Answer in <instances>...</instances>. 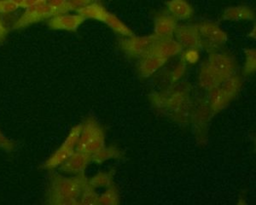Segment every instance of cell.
<instances>
[{
  "instance_id": "cell-1",
  "label": "cell",
  "mask_w": 256,
  "mask_h": 205,
  "mask_svg": "<svg viewBox=\"0 0 256 205\" xmlns=\"http://www.w3.org/2000/svg\"><path fill=\"white\" fill-rule=\"evenodd\" d=\"M84 173L74 177H64L58 174L50 176L46 202L52 205L80 204V198L88 184Z\"/></svg>"
},
{
  "instance_id": "cell-2",
  "label": "cell",
  "mask_w": 256,
  "mask_h": 205,
  "mask_svg": "<svg viewBox=\"0 0 256 205\" xmlns=\"http://www.w3.org/2000/svg\"><path fill=\"white\" fill-rule=\"evenodd\" d=\"M105 147V134L102 126L94 118L82 123V132L76 144V152L94 155Z\"/></svg>"
},
{
  "instance_id": "cell-3",
  "label": "cell",
  "mask_w": 256,
  "mask_h": 205,
  "mask_svg": "<svg viewBox=\"0 0 256 205\" xmlns=\"http://www.w3.org/2000/svg\"><path fill=\"white\" fill-rule=\"evenodd\" d=\"M241 86V77L233 74L222 82L218 88L211 91L212 95L210 104L214 113L222 112L228 104H230L238 94Z\"/></svg>"
},
{
  "instance_id": "cell-4",
  "label": "cell",
  "mask_w": 256,
  "mask_h": 205,
  "mask_svg": "<svg viewBox=\"0 0 256 205\" xmlns=\"http://www.w3.org/2000/svg\"><path fill=\"white\" fill-rule=\"evenodd\" d=\"M158 38L156 36H142V37H126L120 40V47L131 58L142 59L152 54L154 44Z\"/></svg>"
},
{
  "instance_id": "cell-5",
  "label": "cell",
  "mask_w": 256,
  "mask_h": 205,
  "mask_svg": "<svg viewBox=\"0 0 256 205\" xmlns=\"http://www.w3.org/2000/svg\"><path fill=\"white\" fill-rule=\"evenodd\" d=\"M82 128V123L74 126L60 148L56 150V152L41 166L43 170H54L73 155L76 152V144L79 140Z\"/></svg>"
},
{
  "instance_id": "cell-6",
  "label": "cell",
  "mask_w": 256,
  "mask_h": 205,
  "mask_svg": "<svg viewBox=\"0 0 256 205\" xmlns=\"http://www.w3.org/2000/svg\"><path fill=\"white\" fill-rule=\"evenodd\" d=\"M52 12L47 4V0H40L34 6L26 8L24 15L22 16L14 24V30H20L30 26L40 20L52 18Z\"/></svg>"
},
{
  "instance_id": "cell-7",
  "label": "cell",
  "mask_w": 256,
  "mask_h": 205,
  "mask_svg": "<svg viewBox=\"0 0 256 205\" xmlns=\"http://www.w3.org/2000/svg\"><path fill=\"white\" fill-rule=\"evenodd\" d=\"M206 64L222 82L233 76L236 70L235 60L224 53H212Z\"/></svg>"
},
{
  "instance_id": "cell-8",
  "label": "cell",
  "mask_w": 256,
  "mask_h": 205,
  "mask_svg": "<svg viewBox=\"0 0 256 205\" xmlns=\"http://www.w3.org/2000/svg\"><path fill=\"white\" fill-rule=\"evenodd\" d=\"M174 36L183 49H198L202 46V38L198 25L178 26Z\"/></svg>"
},
{
  "instance_id": "cell-9",
  "label": "cell",
  "mask_w": 256,
  "mask_h": 205,
  "mask_svg": "<svg viewBox=\"0 0 256 205\" xmlns=\"http://www.w3.org/2000/svg\"><path fill=\"white\" fill-rule=\"evenodd\" d=\"M198 26L202 41H205L208 46H220L226 43L228 40L226 32L214 22H206L199 24Z\"/></svg>"
},
{
  "instance_id": "cell-10",
  "label": "cell",
  "mask_w": 256,
  "mask_h": 205,
  "mask_svg": "<svg viewBox=\"0 0 256 205\" xmlns=\"http://www.w3.org/2000/svg\"><path fill=\"white\" fill-rule=\"evenodd\" d=\"M177 20L166 12L156 16L154 18V36L160 40L172 38L178 26Z\"/></svg>"
},
{
  "instance_id": "cell-11",
  "label": "cell",
  "mask_w": 256,
  "mask_h": 205,
  "mask_svg": "<svg viewBox=\"0 0 256 205\" xmlns=\"http://www.w3.org/2000/svg\"><path fill=\"white\" fill-rule=\"evenodd\" d=\"M90 162L92 155L76 150L73 155L59 166V170L64 173L82 174Z\"/></svg>"
},
{
  "instance_id": "cell-12",
  "label": "cell",
  "mask_w": 256,
  "mask_h": 205,
  "mask_svg": "<svg viewBox=\"0 0 256 205\" xmlns=\"http://www.w3.org/2000/svg\"><path fill=\"white\" fill-rule=\"evenodd\" d=\"M84 20V18L79 14L55 16L48 20V26L52 30L76 31Z\"/></svg>"
},
{
  "instance_id": "cell-13",
  "label": "cell",
  "mask_w": 256,
  "mask_h": 205,
  "mask_svg": "<svg viewBox=\"0 0 256 205\" xmlns=\"http://www.w3.org/2000/svg\"><path fill=\"white\" fill-rule=\"evenodd\" d=\"M183 48L174 38H158L154 43L152 53L156 56H160L162 58L168 60L171 58L176 56L182 52Z\"/></svg>"
},
{
  "instance_id": "cell-14",
  "label": "cell",
  "mask_w": 256,
  "mask_h": 205,
  "mask_svg": "<svg viewBox=\"0 0 256 205\" xmlns=\"http://www.w3.org/2000/svg\"><path fill=\"white\" fill-rule=\"evenodd\" d=\"M166 59L162 58L160 56H156L153 53L141 59L138 71L140 76L144 78H148L159 70L163 65L166 64Z\"/></svg>"
},
{
  "instance_id": "cell-15",
  "label": "cell",
  "mask_w": 256,
  "mask_h": 205,
  "mask_svg": "<svg viewBox=\"0 0 256 205\" xmlns=\"http://www.w3.org/2000/svg\"><path fill=\"white\" fill-rule=\"evenodd\" d=\"M166 6L176 20H188L194 15V10L186 0H169Z\"/></svg>"
},
{
  "instance_id": "cell-16",
  "label": "cell",
  "mask_w": 256,
  "mask_h": 205,
  "mask_svg": "<svg viewBox=\"0 0 256 205\" xmlns=\"http://www.w3.org/2000/svg\"><path fill=\"white\" fill-rule=\"evenodd\" d=\"M254 19V12L246 6H234L227 8L223 14V20L230 22H242Z\"/></svg>"
},
{
  "instance_id": "cell-17",
  "label": "cell",
  "mask_w": 256,
  "mask_h": 205,
  "mask_svg": "<svg viewBox=\"0 0 256 205\" xmlns=\"http://www.w3.org/2000/svg\"><path fill=\"white\" fill-rule=\"evenodd\" d=\"M101 22H104L106 25H108L111 30L117 32L120 36H123V37L134 36V32L124 22L120 20L119 18L110 12H106Z\"/></svg>"
},
{
  "instance_id": "cell-18",
  "label": "cell",
  "mask_w": 256,
  "mask_h": 205,
  "mask_svg": "<svg viewBox=\"0 0 256 205\" xmlns=\"http://www.w3.org/2000/svg\"><path fill=\"white\" fill-rule=\"evenodd\" d=\"M199 82H200V85L202 88L210 92L212 91L216 88H218V86L223 82L216 76V74L212 72V70L208 66L206 62L202 67L201 71H200Z\"/></svg>"
},
{
  "instance_id": "cell-19",
  "label": "cell",
  "mask_w": 256,
  "mask_h": 205,
  "mask_svg": "<svg viewBox=\"0 0 256 205\" xmlns=\"http://www.w3.org/2000/svg\"><path fill=\"white\" fill-rule=\"evenodd\" d=\"M106 10L104 7L99 3L98 1H95L94 3L90 4L89 6H86L82 9L77 10V13L82 16V18L86 19H94V20H102L104 16L106 13Z\"/></svg>"
},
{
  "instance_id": "cell-20",
  "label": "cell",
  "mask_w": 256,
  "mask_h": 205,
  "mask_svg": "<svg viewBox=\"0 0 256 205\" xmlns=\"http://www.w3.org/2000/svg\"><path fill=\"white\" fill-rule=\"evenodd\" d=\"M124 154L118 147L105 146L101 150H99L98 152L92 155V162L102 164L110 159L122 158Z\"/></svg>"
},
{
  "instance_id": "cell-21",
  "label": "cell",
  "mask_w": 256,
  "mask_h": 205,
  "mask_svg": "<svg viewBox=\"0 0 256 205\" xmlns=\"http://www.w3.org/2000/svg\"><path fill=\"white\" fill-rule=\"evenodd\" d=\"M114 174L113 170L110 172H100L92 178L88 180V184L94 189L96 188H107L113 184Z\"/></svg>"
},
{
  "instance_id": "cell-22",
  "label": "cell",
  "mask_w": 256,
  "mask_h": 205,
  "mask_svg": "<svg viewBox=\"0 0 256 205\" xmlns=\"http://www.w3.org/2000/svg\"><path fill=\"white\" fill-rule=\"evenodd\" d=\"M120 195L114 184H112L106 190L104 194L99 195L98 205H116L120 204Z\"/></svg>"
},
{
  "instance_id": "cell-23",
  "label": "cell",
  "mask_w": 256,
  "mask_h": 205,
  "mask_svg": "<svg viewBox=\"0 0 256 205\" xmlns=\"http://www.w3.org/2000/svg\"><path fill=\"white\" fill-rule=\"evenodd\" d=\"M98 194L96 192V189L86 184L80 198V204L98 205Z\"/></svg>"
},
{
  "instance_id": "cell-24",
  "label": "cell",
  "mask_w": 256,
  "mask_h": 205,
  "mask_svg": "<svg viewBox=\"0 0 256 205\" xmlns=\"http://www.w3.org/2000/svg\"><path fill=\"white\" fill-rule=\"evenodd\" d=\"M244 68V73L246 76H250L254 73L256 70V49H247L245 50Z\"/></svg>"
},
{
  "instance_id": "cell-25",
  "label": "cell",
  "mask_w": 256,
  "mask_h": 205,
  "mask_svg": "<svg viewBox=\"0 0 256 205\" xmlns=\"http://www.w3.org/2000/svg\"><path fill=\"white\" fill-rule=\"evenodd\" d=\"M47 4L52 16L68 12L67 0H47Z\"/></svg>"
},
{
  "instance_id": "cell-26",
  "label": "cell",
  "mask_w": 256,
  "mask_h": 205,
  "mask_svg": "<svg viewBox=\"0 0 256 205\" xmlns=\"http://www.w3.org/2000/svg\"><path fill=\"white\" fill-rule=\"evenodd\" d=\"M95 1L96 0H67L68 12H71V10L77 12L80 9H82L86 6L94 3Z\"/></svg>"
},
{
  "instance_id": "cell-27",
  "label": "cell",
  "mask_w": 256,
  "mask_h": 205,
  "mask_svg": "<svg viewBox=\"0 0 256 205\" xmlns=\"http://www.w3.org/2000/svg\"><path fill=\"white\" fill-rule=\"evenodd\" d=\"M182 60L186 64H194L199 60V52L198 49H187L186 52L184 53Z\"/></svg>"
},
{
  "instance_id": "cell-28",
  "label": "cell",
  "mask_w": 256,
  "mask_h": 205,
  "mask_svg": "<svg viewBox=\"0 0 256 205\" xmlns=\"http://www.w3.org/2000/svg\"><path fill=\"white\" fill-rule=\"evenodd\" d=\"M18 8L19 6L12 0H0V13L2 14L15 12Z\"/></svg>"
},
{
  "instance_id": "cell-29",
  "label": "cell",
  "mask_w": 256,
  "mask_h": 205,
  "mask_svg": "<svg viewBox=\"0 0 256 205\" xmlns=\"http://www.w3.org/2000/svg\"><path fill=\"white\" fill-rule=\"evenodd\" d=\"M15 142L6 138L0 130V148L6 150V152H12L13 150H15Z\"/></svg>"
},
{
  "instance_id": "cell-30",
  "label": "cell",
  "mask_w": 256,
  "mask_h": 205,
  "mask_svg": "<svg viewBox=\"0 0 256 205\" xmlns=\"http://www.w3.org/2000/svg\"><path fill=\"white\" fill-rule=\"evenodd\" d=\"M186 64L182 60L180 64L175 68L172 73V82H175L180 79L183 76L184 73L186 72Z\"/></svg>"
},
{
  "instance_id": "cell-31",
  "label": "cell",
  "mask_w": 256,
  "mask_h": 205,
  "mask_svg": "<svg viewBox=\"0 0 256 205\" xmlns=\"http://www.w3.org/2000/svg\"><path fill=\"white\" fill-rule=\"evenodd\" d=\"M7 34V30L6 26L4 25L3 22L0 20V41L2 40Z\"/></svg>"
},
{
  "instance_id": "cell-32",
  "label": "cell",
  "mask_w": 256,
  "mask_h": 205,
  "mask_svg": "<svg viewBox=\"0 0 256 205\" xmlns=\"http://www.w3.org/2000/svg\"><path fill=\"white\" fill-rule=\"evenodd\" d=\"M38 1H40V0H25L24 6H22V8L26 9V8H28L30 6H34V4L37 3Z\"/></svg>"
},
{
  "instance_id": "cell-33",
  "label": "cell",
  "mask_w": 256,
  "mask_h": 205,
  "mask_svg": "<svg viewBox=\"0 0 256 205\" xmlns=\"http://www.w3.org/2000/svg\"><path fill=\"white\" fill-rule=\"evenodd\" d=\"M12 1L14 2L16 4H18L19 7H22L24 2H25V0H12Z\"/></svg>"
}]
</instances>
